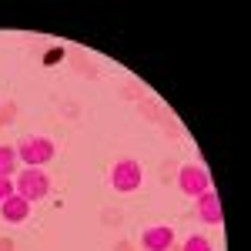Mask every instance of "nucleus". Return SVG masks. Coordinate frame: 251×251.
<instances>
[{
    "label": "nucleus",
    "mask_w": 251,
    "mask_h": 251,
    "mask_svg": "<svg viewBox=\"0 0 251 251\" xmlns=\"http://www.w3.org/2000/svg\"><path fill=\"white\" fill-rule=\"evenodd\" d=\"M54 154H57V144L50 137H24L17 144V157L27 168H44L47 161H54Z\"/></svg>",
    "instance_id": "obj_1"
},
{
    "label": "nucleus",
    "mask_w": 251,
    "mask_h": 251,
    "mask_svg": "<svg viewBox=\"0 0 251 251\" xmlns=\"http://www.w3.org/2000/svg\"><path fill=\"white\" fill-rule=\"evenodd\" d=\"M14 191L34 204V201H40V198H47V194H50V174L40 171V168H27V171H20V174H17V181H14Z\"/></svg>",
    "instance_id": "obj_2"
},
{
    "label": "nucleus",
    "mask_w": 251,
    "mask_h": 251,
    "mask_svg": "<svg viewBox=\"0 0 251 251\" xmlns=\"http://www.w3.org/2000/svg\"><path fill=\"white\" fill-rule=\"evenodd\" d=\"M141 181H144V171H141V164H137L134 157L117 161L114 171H111V184H114V191H121V194L137 191V188H141Z\"/></svg>",
    "instance_id": "obj_3"
},
{
    "label": "nucleus",
    "mask_w": 251,
    "mask_h": 251,
    "mask_svg": "<svg viewBox=\"0 0 251 251\" xmlns=\"http://www.w3.org/2000/svg\"><path fill=\"white\" fill-rule=\"evenodd\" d=\"M177 188L188 194V198H201V194L211 188V184H208V171L198 168V164H184V168L177 171Z\"/></svg>",
    "instance_id": "obj_4"
},
{
    "label": "nucleus",
    "mask_w": 251,
    "mask_h": 251,
    "mask_svg": "<svg viewBox=\"0 0 251 251\" xmlns=\"http://www.w3.org/2000/svg\"><path fill=\"white\" fill-rule=\"evenodd\" d=\"M171 245H174V231L168 225H154V228H148L141 234V248L144 251H171Z\"/></svg>",
    "instance_id": "obj_5"
},
{
    "label": "nucleus",
    "mask_w": 251,
    "mask_h": 251,
    "mask_svg": "<svg viewBox=\"0 0 251 251\" xmlns=\"http://www.w3.org/2000/svg\"><path fill=\"white\" fill-rule=\"evenodd\" d=\"M30 208H34V204H30L27 198L10 194V198L0 204V214H3V221H7V225H24V221L30 218Z\"/></svg>",
    "instance_id": "obj_6"
},
{
    "label": "nucleus",
    "mask_w": 251,
    "mask_h": 251,
    "mask_svg": "<svg viewBox=\"0 0 251 251\" xmlns=\"http://www.w3.org/2000/svg\"><path fill=\"white\" fill-rule=\"evenodd\" d=\"M198 218L204 221V225H221L225 221V214H221V198H218V191H208L198 198Z\"/></svg>",
    "instance_id": "obj_7"
},
{
    "label": "nucleus",
    "mask_w": 251,
    "mask_h": 251,
    "mask_svg": "<svg viewBox=\"0 0 251 251\" xmlns=\"http://www.w3.org/2000/svg\"><path fill=\"white\" fill-rule=\"evenodd\" d=\"M17 148H0V177H10L17 168Z\"/></svg>",
    "instance_id": "obj_8"
},
{
    "label": "nucleus",
    "mask_w": 251,
    "mask_h": 251,
    "mask_svg": "<svg viewBox=\"0 0 251 251\" xmlns=\"http://www.w3.org/2000/svg\"><path fill=\"white\" fill-rule=\"evenodd\" d=\"M184 251H214L211 241L204 238V234H191L188 241H184Z\"/></svg>",
    "instance_id": "obj_9"
},
{
    "label": "nucleus",
    "mask_w": 251,
    "mask_h": 251,
    "mask_svg": "<svg viewBox=\"0 0 251 251\" xmlns=\"http://www.w3.org/2000/svg\"><path fill=\"white\" fill-rule=\"evenodd\" d=\"M10 194H17L14 191V181H10V177H0V204H3Z\"/></svg>",
    "instance_id": "obj_10"
}]
</instances>
